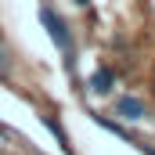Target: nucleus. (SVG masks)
<instances>
[{
    "mask_svg": "<svg viewBox=\"0 0 155 155\" xmlns=\"http://www.w3.org/2000/svg\"><path fill=\"white\" fill-rule=\"evenodd\" d=\"M40 22H43L47 36L54 40V43L65 51V58H69V54H72V33H69V22H65L54 7H40Z\"/></svg>",
    "mask_w": 155,
    "mask_h": 155,
    "instance_id": "f257e3e1",
    "label": "nucleus"
},
{
    "mask_svg": "<svg viewBox=\"0 0 155 155\" xmlns=\"http://www.w3.org/2000/svg\"><path fill=\"white\" fill-rule=\"evenodd\" d=\"M116 116L126 119V123H137V119H144V101L141 97H130V94H123L116 97Z\"/></svg>",
    "mask_w": 155,
    "mask_h": 155,
    "instance_id": "f03ea898",
    "label": "nucleus"
},
{
    "mask_svg": "<svg viewBox=\"0 0 155 155\" xmlns=\"http://www.w3.org/2000/svg\"><path fill=\"white\" fill-rule=\"evenodd\" d=\"M112 79H116V72H112V69H97V72L90 76V83H87V87H90V94H108V90H112Z\"/></svg>",
    "mask_w": 155,
    "mask_h": 155,
    "instance_id": "7ed1b4c3",
    "label": "nucleus"
},
{
    "mask_svg": "<svg viewBox=\"0 0 155 155\" xmlns=\"http://www.w3.org/2000/svg\"><path fill=\"white\" fill-rule=\"evenodd\" d=\"M40 123H43V126H47V130H51V134L58 137V144H61V152H65V155H72V144H69V137H65V130H61V123H58V119L43 112V116H40Z\"/></svg>",
    "mask_w": 155,
    "mask_h": 155,
    "instance_id": "20e7f679",
    "label": "nucleus"
},
{
    "mask_svg": "<svg viewBox=\"0 0 155 155\" xmlns=\"http://www.w3.org/2000/svg\"><path fill=\"white\" fill-rule=\"evenodd\" d=\"M0 83H11V51L0 40Z\"/></svg>",
    "mask_w": 155,
    "mask_h": 155,
    "instance_id": "39448f33",
    "label": "nucleus"
},
{
    "mask_svg": "<svg viewBox=\"0 0 155 155\" xmlns=\"http://www.w3.org/2000/svg\"><path fill=\"white\" fill-rule=\"evenodd\" d=\"M134 144H137V148H141L144 155H155V148H148V144H141V141H134Z\"/></svg>",
    "mask_w": 155,
    "mask_h": 155,
    "instance_id": "423d86ee",
    "label": "nucleus"
},
{
    "mask_svg": "<svg viewBox=\"0 0 155 155\" xmlns=\"http://www.w3.org/2000/svg\"><path fill=\"white\" fill-rule=\"evenodd\" d=\"M76 4H79V7H87V4H90V0H76Z\"/></svg>",
    "mask_w": 155,
    "mask_h": 155,
    "instance_id": "0eeeda50",
    "label": "nucleus"
}]
</instances>
